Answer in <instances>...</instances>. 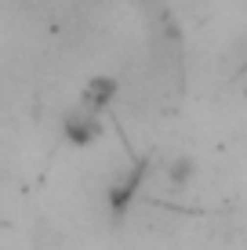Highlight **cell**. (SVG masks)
<instances>
[{"mask_svg": "<svg viewBox=\"0 0 247 250\" xmlns=\"http://www.w3.org/2000/svg\"><path fill=\"white\" fill-rule=\"evenodd\" d=\"M66 138L69 142H76V145H88V142H95L98 138V131H102V124H98V116L91 113V109H73L69 116H66Z\"/></svg>", "mask_w": 247, "mask_h": 250, "instance_id": "cell-1", "label": "cell"}, {"mask_svg": "<svg viewBox=\"0 0 247 250\" xmlns=\"http://www.w3.org/2000/svg\"><path fill=\"white\" fill-rule=\"evenodd\" d=\"M113 94H116V80H102L98 76V80L88 87V94H84V109L95 113L98 105H109V102H113Z\"/></svg>", "mask_w": 247, "mask_h": 250, "instance_id": "cell-2", "label": "cell"}, {"mask_svg": "<svg viewBox=\"0 0 247 250\" xmlns=\"http://www.w3.org/2000/svg\"><path fill=\"white\" fill-rule=\"evenodd\" d=\"M189 170H193V163L189 160H178L175 167H171V182L178 185V182H185V178H189Z\"/></svg>", "mask_w": 247, "mask_h": 250, "instance_id": "cell-3", "label": "cell"}]
</instances>
